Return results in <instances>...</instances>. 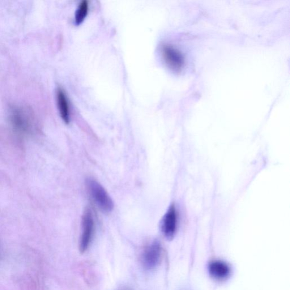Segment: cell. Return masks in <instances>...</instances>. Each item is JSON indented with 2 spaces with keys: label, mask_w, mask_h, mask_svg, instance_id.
Wrapping results in <instances>:
<instances>
[{
  "label": "cell",
  "mask_w": 290,
  "mask_h": 290,
  "mask_svg": "<svg viewBox=\"0 0 290 290\" xmlns=\"http://www.w3.org/2000/svg\"><path fill=\"white\" fill-rule=\"evenodd\" d=\"M86 185L90 194L100 210L106 213L112 212L114 207L113 201L104 186L94 179L90 178Z\"/></svg>",
  "instance_id": "obj_1"
},
{
  "label": "cell",
  "mask_w": 290,
  "mask_h": 290,
  "mask_svg": "<svg viewBox=\"0 0 290 290\" xmlns=\"http://www.w3.org/2000/svg\"><path fill=\"white\" fill-rule=\"evenodd\" d=\"M95 229V221L90 208L84 210L82 220V232L80 242V250L84 254L86 252L92 240Z\"/></svg>",
  "instance_id": "obj_2"
},
{
  "label": "cell",
  "mask_w": 290,
  "mask_h": 290,
  "mask_svg": "<svg viewBox=\"0 0 290 290\" xmlns=\"http://www.w3.org/2000/svg\"><path fill=\"white\" fill-rule=\"evenodd\" d=\"M162 248L160 242L155 240L149 244L143 252L142 263L148 270H152L158 266L161 261Z\"/></svg>",
  "instance_id": "obj_3"
},
{
  "label": "cell",
  "mask_w": 290,
  "mask_h": 290,
  "mask_svg": "<svg viewBox=\"0 0 290 290\" xmlns=\"http://www.w3.org/2000/svg\"><path fill=\"white\" fill-rule=\"evenodd\" d=\"M178 214L176 207L172 206L166 213L160 224L162 234L168 240H172L177 230Z\"/></svg>",
  "instance_id": "obj_4"
},
{
  "label": "cell",
  "mask_w": 290,
  "mask_h": 290,
  "mask_svg": "<svg viewBox=\"0 0 290 290\" xmlns=\"http://www.w3.org/2000/svg\"><path fill=\"white\" fill-rule=\"evenodd\" d=\"M162 56L170 69L179 71L184 64V59L179 51L170 45H164L162 48Z\"/></svg>",
  "instance_id": "obj_5"
},
{
  "label": "cell",
  "mask_w": 290,
  "mask_h": 290,
  "mask_svg": "<svg viewBox=\"0 0 290 290\" xmlns=\"http://www.w3.org/2000/svg\"><path fill=\"white\" fill-rule=\"evenodd\" d=\"M208 272L212 278L222 281L231 276L232 268L228 264L220 260H215L208 264Z\"/></svg>",
  "instance_id": "obj_6"
},
{
  "label": "cell",
  "mask_w": 290,
  "mask_h": 290,
  "mask_svg": "<svg viewBox=\"0 0 290 290\" xmlns=\"http://www.w3.org/2000/svg\"><path fill=\"white\" fill-rule=\"evenodd\" d=\"M56 96L60 114L64 122L68 124L70 122V112L67 96L65 92L61 88L58 89Z\"/></svg>",
  "instance_id": "obj_7"
},
{
  "label": "cell",
  "mask_w": 290,
  "mask_h": 290,
  "mask_svg": "<svg viewBox=\"0 0 290 290\" xmlns=\"http://www.w3.org/2000/svg\"><path fill=\"white\" fill-rule=\"evenodd\" d=\"M24 110L15 108L12 110L10 119L12 124L17 130L24 131L26 130L29 126L28 118Z\"/></svg>",
  "instance_id": "obj_8"
},
{
  "label": "cell",
  "mask_w": 290,
  "mask_h": 290,
  "mask_svg": "<svg viewBox=\"0 0 290 290\" xmlns=\"http://www.w3.org/2000/svg\"><path fill=\"white\" fill-rule=\"evenodd\" d=\"M88 2L87 1L81 2L76 12L75 22L76 24H80L83 22L88 15Z\"/></svg>",
  "instance_id": "obj_9"
}]
</instances>
